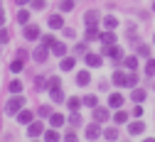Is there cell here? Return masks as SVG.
<instances>
[{"label":"cell","instance_id":"6da1fadb","mask_svg":"<svg viewBox=\"0 0 155 142\" xmlns=\"http://www.w3.org/2000/svg\"><path fill=\"white\" fill-rule=\"evenodd\" d=\"M22 106H25V98L15 96V98H10V103L5 106V113H8V115H12V113H17V110H20Z\"/></svg>","mask_w":155,"mask_h":142},{"label":"cell","instance_id":"7a4b0ae2","mask_svg":"<svg viewBox=\"0 0 155 142\" xmlns=\"http://www.w3.org/2000/svg\"><path fill=\"white\" fill-rule=\"evenodd\" d=\"M113 84H116V86H128V76H126L123 71H116V74H113Z\"/></svg>","mask_w":155,"mask_h":142},{"label":"cell","instance_id":"3957f363","mask_svg":"<svg viewBox=\"0 0 155 142\" xmlns=\"http://www.w3.org/2000/svg\"><path fill=\"white\" fill-rule=\"evenodd\" d=\"M89 81H91L89 71H79L76 74V86H89Z\"/></svg>","mask_w":155,"mask_h":142},{"label":"cell","instance_id":"277c9868","mask_svg":"<svg viewBox=\"0 0 155 142\" xmlns=\"http://www.w3.org/2000/svg\"><path fill=\"white\" fill-rule=\"evenodd\" d=\"M123 100H126V98H123L121 93H111V98H108V106H111V108H118V106L123 103Z\"/></svg>","mask_w":155,"mask_h":142},{"label":"cell","instance_id":"5b68a950","mask_svg":"<svg viewBox=\"0 0 155 142\" xmlns=\"http://www.w3.org/2000/svg\"><path fill=\"white\" fill-rule=\"evenodd\" d=\"M143 130H145V123H130V125H128V132H130V135H140Z\"/></svg>","mask_w":155,"mask_h":142},{"label":"cell","instance_id":"8992f818","mask_svg":"<svg viewBox=\"0 0 155 142\" xmlns=\"http://www.w3.org/2000/svg\"><path fill=\"white\" fill-rule=\"evenodd\" d=\"M37 34H40V27H37V25H30L25 30V39H37Z\"/></svg>","mask_w":155,"mask_h":142},{"label":"cell","instance_id":"52a82bcc","mask_svg":"<svg viewBox=\"0 0 155 142\" xmlns=\"http://www.w3.org/2000/svg\"><path fill=\"white\" fill-rule=\"evenodd\" d=\"M62 25H64V20H62L59 15H52V17H49V27H52V30H59Z\"/></svg>","mask_w":155,"mask_h":142},{"label":"cell","instance_id":"ba28073f","mask_svg":"<svg viewBox=\"0 0 155 142\" xmlns=\"http://www.w3.org/2000/svg\"><path fill=\"white\" fill-rule=\"evenodd\" d=\"M86 64H89V66H101V56H96V54H86Z\"/></svg>","mask_w":155,"mask_h":142},{"label":"cell","instance_id":"9c48e42d","mask_svg":"<svg viewBox=\"0 0 155 142\" xmlns=\"http://www.w3.org/2000/svg\"><path fill=\"white\" fill-rule=\"evenodd\" d=\"M35 59H37V62H45V59H47V47H37L35 49Z\"/></svg>","mask_w":155,"mask_h":142},{"label":"cell","instance_id":"30bf717a","mask_svg":"<svg viewBox=\"0 0 155 142\" xmlns=\"http://www.w3.org/2000/svg\"><path fill=\"white\" fill-rule=\"evenodd\" d=\"M96 20H99V12H96V10L86 12V25H89V27H94V25H96Z\"/></svg>","mask_w":155,"mask_h":142},{"label":"cell","instance_id":"8fae6325","mask_svg":"<svg viewBox=\"0 0 155 142\" xmlns=\"http://www.w3.org/2000/svg\"><path fill=\"white\" fill-rule=\"evenodd\" d=\"M27 135H30V137H37V135H42V123H35V125L27 130Z\"/></svg>","mask_w":155,"mask_h":142},{"label":"cell","instance_id":"7c38bea8","mask_svg":"<svg viewBox=\"0 0 155 142\" xmlns=\"http://www.w3.org/2000/svg\"><path fill=\"white\" fill-rule=\"evenodd\" d=\"M104 25H106V27H108V30H116V27H118V20H116V17H113V15H108V17H106V20H104Z\"/></svg>","mask_w":155,"mask_h":142},{"label":"cell","instance_id":"4fadbf2b","mask_svg":"<svg viewBox=\"0 0 155 142\" xmlns=\"http://www.w3.org/2000/svg\"><path fill=\"white\" fill-rule=\"evenodd\" d=\"M94 118L101 123V120H106V118H108V110H104V108H96V110H94Z\"/></svg>","mask_w":155,"mask_h":142},{"label":"cell","instance_id":"5bb4252c","mask_svg":"<svg viewBox=\"0 0 155 142\" xmlns=\"http://www.w3.org/2000/svg\"><path fill=\"white\" fill-rule=\"evenodd\" d=\"M99 135H101V130L96 128V125H91V128H86V137H89V140H94V137H99Z\"/></svg>","mask_w":155,"mask_h":142},{"label":"cell","instance_id":"9a60e30c","mask_svg":"<svg viewBox=\"0 0 155 142\" xmlns=\"http://www.w3.org/2000/svg\"><path fill=\"white\" fill-rule=\"evenodd\" d=\"M133 100L143 103V100H145V91H143V88H135V91H133Z\"/></svg>","mask_w":155,"mask_h":142},{"label":"cell","instance_id":"2e32d148","mask_svg":"<svg viewBox=\"0 0 155 142\" xmlns=\"http://www.w3.org/2000/svg\"><path fill=\"white\" fill-rule=\"evenodd\" d=\"M17 120H20V123L25 125V123H30V120H32V113H30V110H22L20 115H17Z\"/></svg>","mask_w":155,"mask_h":142},{"label":"cell","instance_id":"e0dca14e","mask_svg":"<svg viewBox=\"0 0 155 142\" xmlns=\"http://www.w3.org/2000/svg\"><path fill=\"white\" fill-rule=\"evenodd\" d=\"M101 39H104V44H113V42H116V34H113V32H104Z\"/></svg>","mask_w":155,"mask_h":142},{"label":"cell","instance_id":"ac0fdd59","mask_svg":"<svg viewBox=\"0 0 155 142\" xmlns=\"http://www.w3.org/2000/svg\"><path fill=\"white\" fill-rule=\"evenodd\" d=\"M22 64H25V62H22L20 56H17V62H12V64H10V71H15V74H17V71H22Z\"/></svg>","mask_w":155,"mask_h":142},{"label":"cell","instance_id":"d6986e66","mask_svg":"<svg viewBox=\"0 0 155 142\" xmlns=\"http://www.w3.org/2000/svg\"><path fill=\"white\" fill-rule=\"evenodd\" d=\"M27 17H30V12H27V10H20V12H17V22L25 25V22H27Z\"/></svg>","mask_w":155,"mask_h":142},{"label":"cell","instance_id":"ffe728a7","mask_svg":"<svg viewBox=\"0 0 155 142\" xmlns=\"http://www.w3.org/2000/svg\"><path fill=\"white\" fill-rule=\"evenodd\" d=\"M10 91L12 93H20L22 91V84H20V81H10Z\"/></svg>","mask_w":155,"mask_h":142},{"label":"cell","instance_id":"44dd1931","mask_svg":"<svg viewBox=\"0 0 155 142\" xmlns=\"http://www.w3.org/2000/svg\"><path fill=\"white\" fill-rule=\"evenodd\" d=\"M126 66H128V69L133 71L135 66H138V59H135V56H128V59H126Z\"/></svg>","mask_w":155,"mask_h":142},{"label":"cell","instance_id":"7402d4cb","mask_svg":"<svg viewBox=\"0 0 155 142\" xmlns=\"http://www.w3.org/2000/svg\"><path fill=\"white\" fill-rule=\"evenodd\" d=\"M113 120L121 125V123H126V120H128V113H123V110H121V113H116V118H113Z\"/></svg>","mask_w":155,"mask_h":142},{"label":"cell","instance_id":"603a6c76","mask_svg":"<svg viewBox=\"0 0 155 142\" xmlns=\"http://www.w3.org/2000/svg\"><path fill=\"white\" fill-rule=\"evenodd\" d=\"M71 8H74V0H64V3H59V10H64V12L71 10Z\"/></svg>","mask_w":155,"mask_h":142},{"label":"cell","instance_id":"cb8c5ba5","mask_svg":"<svg viewBox=\"0 0 155 142\" xmlns=\"http://www.w3.org/2000/svg\"><path fill=\"white\" fill-rule=\"evenodd\" d=\"M79 106H81L79 98H69V108H71V110H79Z\"/></svg>","mask_w":155,"mask_h":142},{"label":"cell","instance_id":"d4e9b609","mask_svg":"<svg viewBox=\"0 0 155 142\" xmlns=\"http://www.w3.org/2000/svg\"><path fill=\"white\" fill-rule=\"evenodd\" d=\"M52 125H54V128L64 125V118H62V115H52Z\"/></svg>","mask_w":155,"mask_h":142},{"label":"cell","instance_id":"484cf974","mask_svg":"<svg viewBox=\"0 0 155 142\" xmlns=\"http://www.w3.org/2000/svg\"><path fill=\"white\" fill-rule=\"evenodd\" d=\"M45 0H32V10H45Z\"/></svg>","mask_w":155,"mask_h":142},{"label":"cell","instance_id":"4316f807","mask_svg":"<svg viewBox=\"0 0 155 142\" xmlns=\"http://www.w3.org/2000/svg\"><path fill=\"white\" fill-rule=\"evenodd\" d=\"M145 74H148V76H155V62H153V59H150L148 66H145Z\"/></svg>","mask_w":155,"mask_h":142},{"label":"cell","instance_id":"83f0119b","mask_svg":"<svg viewBox=\"0 0 155 142\" xmlns=\"http://www.w3.org/2000/svg\"><path fill=\"white\" fill-rule=\"evenodd\" d=\"M42 44H45V47H54V37H52V34L42 37Z\"/></svg>","mask_w":155,"mask_h":142},{"label":"cell","instance_id":"f1b7e54d","mask_svg":"<svg viewBox=\"0 0 155 142\" xmlns=\"http://www.w3.org/2000/svg\"><path fill=\"white\" fill-rule=\"evenodd\" d=\"M62 69H64V71L74 69V59H64V62H62Z\"/></svg>","mask_w":155,"mask_h":142},{"label":"cell","instance_id":"f546056e","mask_svg":"<svg viewBox=\"0 0 155 142\" xmlns=\"http://www.w3.org/2000/svg\"><path fill=\"white\" fill-rule=\"evenodd\" d=\"M64 52H67V47H64V44H54V54H57V56H62Z\"/></svg>","mask_w":155,"mask_h":142},{"label":"cell","instance_id":"4dcf8cb0","mask_svg":"<svg viewBox=\"0 0 155 142\" xmlns=\"http://www.w3.org/2000/svg\"><path fill=\"white\" fill-rule=\"evenodd\" d=\"M10 39V34H8V30H0V44H5Z\"/></svg>","mask_w":155,"mask_h":142},{"label":"cell","instance_id":"1f68e13d","mask_svg":"<svg viewBox=\"0 0 155 142\" xmlns=\"http://www.w3.org/2000/svg\"><path fill=\"white\" fill-rule=\"evenodd\" d=\"M84 103L94 108V106H96V96H86V98H84Z\"/></svg>","mask_w":155,"mask_h":142},{"label":"cell","instance_id":"d6a6232c","mask_svg":"<svg viewBox=\"0 0 155 142\" xmlns=\"http://www.w3.org/2000/svg\"><path fill=\"white\" fill-rule=\"evenodd\" d=\"M138 52H140L143 56H150V47H145V44H143V47H138Z\"/></svg>","mask_w":155,"mask_h":142},{"label":"cell","instance_id":"836d02e7","mask_svg":"<svg viewBox=\"0 0 155 142\" xmlns=\"http://www.w3.org/2000/svg\"><path fill=\"white\" fill-rule=\"evenodd\" d=\"M96 37H99V32H96V30H89V32H86V39H96Z\"/></svg>","mask_w":155,"mask_h":142},{"label":"cell","instance_id":"e575fe53","mask_svg":"<svg viewBox=\"0 0 155 142\" xmlns=\"http://www.w3.org/2000/svg\"><path fill=\"white\" fill-rule=\"evenodd\" d=\"M106 137H108V140H116V137H118V132H116V130H106Z\"/></svg>","mask_w":155,"mask_h":142},{"label":"cell","instance_id":"d590c367","mask_svg":"<svg viewBox=\"0 0 155 142\" xmlns=\"http://www.w3.org/2000/svg\"><path fill=\"white\" fill-rule=\"evenodd\" d=\"M52 110H49V106H40V115H49Z\"/></svg>","mask_w":155,"mask_h":142},{"label":"cell","instance_id":"8d00e7d4","mask_svg":"<svg viewBox=\"0 0 155 142\" xmlns=\"http://www.w3.org/2000/svg\"><path fill=\"white\" fill-rule=\"evenodd\" d=\"M135 81H138V76L130 74V76H128V86H135Z\"/></svg>","mask_w":155,"mask_h":142},{"label":"cell","instance_id":"74e56055","mask_svg":"<svg viewBox=\"0 0 155 142\" xmlns=\"http://www.w3.org/2000/svg\"><path fill=\"white\" fill-rule=\"evenodd\" d=\"M3 22H5V12L0 10V25H3Z\"/></svg>","mask_w":155,"mask_h":142},{"label":"cell","instance_id":"f35d334b","mask_svg":"<svg viewBox=\"0 0 155 142\" xmlns=\"http://www.w3.org/2000/svg\"><path fill=\"white\" fill-rule=\"evenodd\" d=\"M15 3H17V5H25V3H30V0H15Z\"/></svg>","mask_w":155,"mask_h":142},{"label":"cell","instance_id":"ab89813d","mask_svg":"<svg viewBox=\"0 0 155 142\" xmlns=\"http://www.w3.org/2000/svg\"><path fill=\"white\" fill-rule=\"evenodd\" d=\"M153 10H155V3H153Z\"/></svg>","mask_w":155,"mask_h":142}]
</instances>
